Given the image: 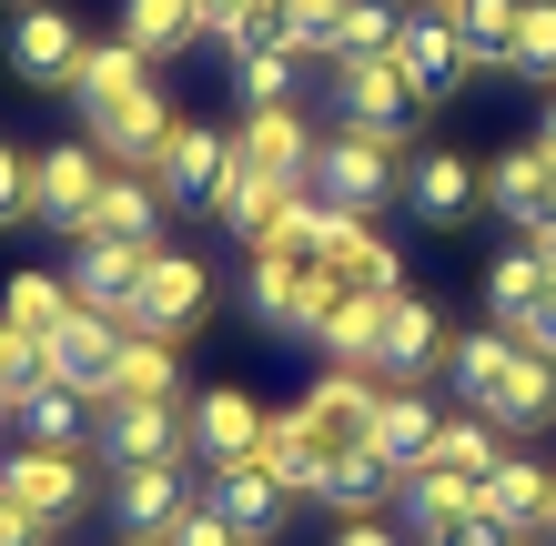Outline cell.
Listing matches in <instances>:
<instances>
[{
    "label": "cell",
    "mask_w": 556,
    "mask_h": 546,
    "mask_svg": "<svg viewBox=\"0 0 556 546\" xmlns=\"http://www.w3.org/2000/svg\"><path fill=\"white\" fill-rule=\"evenodd\" d=\"M293 192H304V182H274V173H243V163H233V173H223V192H213L203 213H213L223 233H233V243L253 253V243H274V223H283V203H293Z\"/></svg>",
    "instance_id": "obj_23"
},
{
    "label": "cell",
    "mask_w": 556,
    "mask_h": 546,
    "mask_svg": "<svg viewBox=\"0 0 556 546\" xmlns=\"http://www.w3.org/2000/svg\"><path fill=\"white\" fill-rule=\"evenodd\" d=\"M334 112L354 122V132H384V142H415V122H425V102H415V81L395 72V51H365V61H334Z\"/></svg>",
    "instance_id": "obj_4"
},
{
    "label": "cell",
    "mask_w": 556,
    "mask_h": 546,
    "mask_svg": "<svg viewBox=\"0 0 556 546\" xmlns=\"http://www.w3.org/2000/svg\"><path fill=\"white\" fill-rule=\"evenodd\" d=\"M91 445H102L112 466H162V456H192V426L182 405H91Z\"/></svg>",
    "instance_id": "obj_13"
},
{
    "label": "cell",
    "mask_w": 556,
    "mask_h": 546,
    "mask_svg": "<svg viewBox=\"0 0 556 546\" xmlns=\"http://www.w3.org/2000/svg\"><path fill=\"white\" fill-rule=\"evenodd\" d=\"M274 475V486L293 496V506H324V435L304 426V405H283V415H264V456H253Z\"/></svg>",
    "instance_id": "obj_22"
},
{
    "label": "cell",
    "mask_w": 556,
    "mask_h": 546,
    "mask_svg": "<svg viewBox=\"0 0 556 546\" xmlns=\"http://www.w3.org/2000/svg\"><path fill=\"white\" fill-rule=\"evenodd\" d=\"M72 283H61V274H11V294H0V325H11V334H30V344H41V355H51V344H61V325H72Z\"/></svg>",
    "instance_id": "obj_35"
},
{
    "label": "cell",
    "mask_w": 556,
    "mask_h": 546,
    "mask_svg": "<svg viewBox=\"0 0 556 546\" xmlns=\"http://www.w3.org/2000/svg\"><path fill=\"white\" fill-rule=\"evenodd\" d=\"M0 546H51V526H30L11 496H0Z\"/></svg>",
    "instance_id": "obj_49"
},
{
    "label": "cell",
    "mask_w": 556,
    "mask_h": 546,
    "mask_svg": "<svg viewBox=\"0 0 556 546\" xmlns=\"http://www.w3.org/2000/svg\"><path fill=\"white\" fill-rule=\"evenodd\" d=\"M182 506H192L182 456H162V466H112V517H122V536H162Z\"/></svg>",
    "instance_id": "obj_18"
},
{
    "label": "cell",
    "mask_w": 556,
    "mask_h": 546,
    "mask_svg": "<svg viewBox=\"0 0 556 546\" xmlns=\"http://www.w3.org/2000/svg\"><path fill=\"white\" fill-rule=\"evenodd\" d=\"M415 546H516V526H496L485 506H466V517H445L435 536H415Z\"/></svg>",
    "instance_id": "obj_45"
},
{
    "label": "cell",
    "mask_w": 556,
    "mask_h": 546,
    "mask_svg": "<svg viewBox=\"0 0 556 546\" xmlns=\"http://www.w3.org/2000/svg\"><path fill=\"white\" fill-rule=\"evenodd\" d=\"M304 81H314V61L293 51V41L233 61V102H243V112H293V102H304Z\"/></svg>",
    "instance_id": "obj_31"
},
{
    "label": "cell",
    "mask_w": 556,
    "mask_h": 546,
    "mask_svg": "<svg viewBox=\"0 0 556 546\" xmlns=\"http://www.w3.org/2000/svg\"><path fill=\"white\" fill-rule=\"evenodd\" d=\"M466 506H476V475H466V466H445V456H435V466H415L405 486H395V517H405L415 536H435L445 517H466Z\"/></svg>",
    "instance_id": "obj_36"
},
{
    "label": "cell",
    "mask_w": 556,
    "mask_h": 546,
    "mask_svg": "<svg viewBox=\"0 0 556 546\" xmlns=\"http://www.w3.org/2000/svg\"><path fill=\"white\" fill-rule=\"evenodd\" d=\"M112 395H122V405H182V355H173L162 334H122ZM112 395H102V405H112Z\"/></svg>",
    "instance_id": "obj_33"
},
{
    "label": "cell",
    "mask_w": 556,
    "mask_h": 546,
    "mask_svg": "<svg viewBox=\"0 0 556 546\" xmlns=\"http://www.w3.org/2000/svg\"><path fill=\"white\" fill-rule=\"evenodd\" d=\"M334 546H405V536H395V526H384V517H354V526H344Z\"/></svg>",
    "instance_id": "obj_51"
},
{
    "label": "cell",
    "mask_w": 556,
    "mask_h": 546,
    "mask_svg": "<svg viewBox=\"0 0 556 546\" xmlns=\"http://www.w3.org/2000/svg\"><path fill=\"white\" fill-rule=\"evenodd\" d=\"M162 182L152 173H112V192H102V213H91V233H112V243H142V253H162Z\"/></svg>",
    "instance_id": "obj_34"
},
{
    "label": "cell",
    "mask_w": 556,
    "mask_h": 546,
    "mask_svg": "<svg viewBox=\"0 0 556 546\" xmlns=\"http://www.w3.org/2000/svg\"><path fill=\"white\" fill-rule=\"evenodd\" d=\"M142 91H152V61H142L132 41H122V30H112V41H91V61H81L72 112H91V122H102V112H122V102H142Z\"/></svg>",
    "instance_id": "obj_26"
},
{
    "label": "cell",
    "mask_w": 556,
    "mask_h": 546,
    "mask_svg": "<svg viewBox=\"0 0 556 546\" xmlns=\"http://www.w3.org/2000/svg\"><path fill=\"white\" fill-rule=\"evenodd\" d=\"M435 11L455 21V41L476 51V72H485V61H506V30H516V0H435Z\"/></svg>",
    "instance_id": "obj_42"
},
{
    "label": "cell",
    "mask_w": 556,
    "mask_h": 546,
    "mask_svg": "<svg viewBox=\"0 0 556 546\" xmlns=\"http://www.w3.org/2000/svg\"><path fill=\"white\" fill-rule=\"evenodd\" d=\"M395 30H405V11L395 0H344V30H334V61H365V51H395ZM324 61V72H334Z\"/></svg>",
    "instance_id": "obj_43"
},
{
    "label": "cell",
    "mask_w": 556,
    "mask_h": 546,
    "mask_svg": "<svg viewBox=\"0 0 556 546\" xmlns=\"http://www.w3.org/2000/svg\"><path fill=\"white\" fill-rule=\"evenodd\" d=\"M384 304L395 294H344L334 314L314 325V355L324 365H344V374H375V344H384Z\"/></svg>",
    "instance_id": "obj_29"
},
{
    "label": "cell",
    "mask_w": 556,
    "mask_h": 546,
    "mask_svg": "<svg viewBox=\"0 0 556 546\" xmlns=\"http://www.w3.org/2000/svg\"><path fill=\"white\" fill-rule=\"evenodd\" d=\"M506 365H516V334L506 325H466V334H455V355H445V374H455V395H466V405L496 395Z\"/></svg>",
    "instance_id": "obj_38"
},
{
    "label": "cell",
    "mask_w": 556,
    "mask_h": 546,
    "mask_svg": "<svg viewBox=\"0 0 556 546\" xmlns=\"http://www.w3.org/2000/svg\"><path fill=\"white\" fill-rule=\"evenodd\" d=\"M203 506H213V517L233 526L243 546H274V536H283V517H293V496L274 486L264 466H203Z\"/></svg>",
    "instance_id": "obj_15"
},
{
    "label": "cell",
    "mask_w": 556,
    "mask_h": 546,
    "mask_svg": "<svg viewBox=\"0 0 556 546\" xmlns=\"http://www.w3.org/2000/svg\"><path fill=\"white\" fill-rule=\"evenodd\" d=\"M546 283H556V274L536 264L527 243H516V253H496V264H485V314H496V325L516 334V325H527V314L546 304Z\"/></svg>",
    "instance_id": "obj_37"
},
{
    "label": "cell",
    "mask_w": 556,
    "mask_h": 546,
    "mask_svg": "<svg viewBox=\"0 0 556 546\" xmlns=\"http://www.w3.org/2000/svg\"><path fill=\"white\" fill-rule=\"evenodd\" d=\"M142 274H152V253H142V243H112V233H81V243H72V264H61L72 304H81V314H112V325H132Z\"/></svg>",
    "instance_id": "obj_8"
},
{
    "label": "cell",
    "mask_w": 556,
    "mask_h": 546,
    "mask_svg": "<svg viewBox=\"0 0 556 546\" xmlns=\"http://www.w3.org/2000/svg\"><path fill=\"white\" fill-rule=\"evenodd\" d=\"M546 536H556V496H546Z\"/></svg>",
    "instance_id": "obj_54"
},
{
    "label": "cell",
    "mask_w": 556,
    "mask_h": 546,
    "mask_svg": "<svg viewBox=\"0 0 556 546\" xmlns=\"http://www.w3.org/2000/svg\"><path fill=\"white\" fill-rule=\"evenodd\" d=\"M243 11H253V0H192V21H203V30H213V41H223V30H233Z\"/></svg>",
    "instance_id": "obj_50"
},
{
    "label": "cell",
    "mask_w": 556,
    "mask_h": 546,
    "mask_svg": "<svg viewBox=\"0 0 556 546\" xmlns=\"http://www.w3.org/2000/svg\"><path fill=\"white\" fill-rule=\"evenodd\" d=\"M11 435L21 445H51V456H81V445H91V405L72 395V384H41V395L11 405Z\"/></svg>",
    "instance_id": "obj_32"
},
{
    "label": "cell",
    "mask_w": 556,
    "mask_h": 546,
    "mask_svg": "<svg viewBox=\"0 0 556 546\" xmlns=\"http://www.w3.org/2000/svg\"><path fill=\"white\" fill-rule=\"evenodd\" d=\"M435 456H445V466H466L476 486H485V475H496V466L516 456V445H506V426H485V415L466 405V415H445V435H435Z\"/></svg>",
    "instance_id": "obj_41"
},
{
    "label": "cell",
    "mask_w": 556,
    "mask_h": 546,
    "mask_svg": "<svg viewBox=\"0 0 556 546\" xmlns=\"http://www.w3.org/2000/svg\"><path fill=\"white\" fill-rule=\"evenodd\" d=\"M102 192H112V152H102V142H51V152H30V213H41L61 243L91 233Z\"/></svg>",
    "instance_id": "obj_3"
},
{
    "label": "cell",
    "mask_w": 556,
    "mask_h": 546,
    "mask_svg": "<svg viewBox=\"0 0 556 546\" xmlns=\"http://www.w3.org/2000/svg\"><path fill=\"white\" fill-rule=\"evenodd\" d=\"M81 61H91V30L61 11V0H21V21H11V72H21L30 91H72Z\"/></svg>",
    "instance_id": "obj_6"
},
{
    "label": "cell",
    "mask_w": 556,
    "mask_h": 546,
    "mask_svg": "<svg viewBox=\"0 0 556 546\" xmlns=\"http://www.w3.org/2000/svg\"><path fill=\"white\" fill-rule=\"evenodd\" d=\"M375 405H384V384L375 374H344V365H324L304 384V426L324 435V456H334V445H365L375 435Z\"/></svg>",
    "instance_id": "obj_17"
},
{
    "label": "cell",
    "mask_w": 556,
    "mask_h": 546,
    "mask_svg": "<svg viewBox=\"0 0 556 546\" xmlns=\"http://www.w3.org/2000/svg\"><path fill=\"white\" fill-rule=\"evenodd\" d=\"M445 355H455V325H445V314L425 304V294H395V304H384V344H375V384H425V374H435Z\"/></svg>",
    "instance_id": "obj_12"
},
{
    "label": "cell",
    "mask_w": 556,
    "mask_h": 546,
    "mask_svg": "<svg viewBox=\"0 0 556 546\" xmlns=\"http://www.w3.org/2000/svg\"><path fill=\"white\" fill-rule=\"evenodd\" d=\"M395 72L415 81V102L435 112V102H455V91H466L476 51L455 41V21H445V11H405V30H395Z\"/></svg>",
    "instance_id": "obj_10"
},
{
    "label": "cell",
    "mask_w": 556,
    "mask_h": 546,
    "mask_svg": "<svg viewBox=\"0 0 556 546\" xmlns=\"http://www.w3.org/2000/svg\"><path fill=\"white\" fill-rule=\"evenodd\" d=\"M476 415H485V426H506V435L556 426V355H527V344H516V365L496 374V395H485Z\"/></svg>",
    "instance_id": "obj_24"
},
{
    "label": "cell",
    "mask_w": 556,
    "mask_h": 546,
    "mask_svg": "<svg viewBox=\"0 0 556 546\" xmlns=\"http://www.w3.org/2000/svg\"><path fill=\"white\" fill-rule=\"evenodd\" d=\"M354 294L344 274H324L314 253H283V243H253V264H243V304H253V325H274V334H304Z\"/></svg>",
    "instance_id": "obj_1"
},
{
    "label": "cell",
    "mask_w": 556,
    "mask_h": 546,
    "mask_svg": "<svg viewBox=\"0 0 556 546\" xmlns=\"http://www.w3.org/2000/svg\"><path fill=\"white\" fill-rule=\"evenodd\" d=\"M314 152H324V132L304 122V102H293V112H243V122H233V163H243V173H274V182H304V192H314Z\"/></svg>",
    "instance_id": "obj_14"
},
{
    "label": "cell",
    "mask_w": 556,
    "mask_h": 546,
    "mask_svg": "<svg viewBox=\"0 0 556 546\" xmlns=\"http://www.w3.org/2000/svg\"><path fill=\"white\" fill-rule=\"evenodd\" d=\"M405 163H415L405 142L334 122V132H324V152H314V192H324L334 213H384V203H405Z\"/></svg>",
    "instance_id": "obj_2"
},
{
    "label": "cell",
    "mask_w": 556,
    "mask_h": 546,
    "mask_svg": "<svg viewBox=\"0 0 556 546\" xmlns=\"http://www.w3.org/2000/svg\"><path fill=\"white\" fill-rule=\"evenodd\" d=\"M516 546H536V536H516Z\"/></svg>",
    "instance_id": "obj_57"
},
{
    "label": "cell",
    "mask_w": 556,
    "mask_h": 546,
    "mask_svg": "<svg viewBox=\"0 0 556 546\" xmlns=\"http://www.w3.org/2000/svg\"><path fill=\"white\" fill-rule=\"evenodd\" d=\"M203 314H213V264H203V253H173V243H162L152 274H142V304H132V325H122V334L182 344V334H203Z\"/></svg>",
    "instance_id": "obj_5"
},
{
    "label": "cell",
    "mask_w": 556,
    "mask_h": 546,
    "mask_svg": "<svg viewBox=\"0 0 556 546\" xmlns=\"http://www.w3.org/2000/svg\"><path fill=\"white\" fill-rule=\"evenodd\" d=\"M91 142L112 152V173H152L162 142H173V102H162V91H142V102H122V112L91 122Z\"/></svg>",
    "instance_id": "obj_27"
},
{
    "label": "cell",
    "mask_w": 556,
    "mask_h": 546,
    "mask_svg": "<svg viewBox=\"0 0 556 546\" xmlns=\"http://www.w3.org/2000/svg\"><path fill=\"white\" fill-rule=\"evenodd\" d=\"M182 426H192V456H203V466H253V456H264V405H253L243 384L182 395Z\"/></svg>",
    "instance_id": "obj_11"
},
{
    "label": "cell",
    "mask_w": 556,
    "mask_h": 546,
    "mask_svg": "<svg viewBox=\"0 0 556 546\" xmlns=\"http://www.w3.org/2000/svg\"><path fill=\"white\" fill-rule=\"evenodd\" d=\"M395 486H405V475L384 466L375 445H334V456H324V506H334V517H384Z\"/></svg>",
    "instance_id": "obj_28"
},
{
    "label": "cell",
    "mask_w": 556,
    "mask_h": 546,
    "mask_svg": "<svg viewBox=\"0 0 556 546\" xmlns=\"http://www.w3.org/2000/svg\"><path fill=\"white\" fill-rule=\"evenodd\" d=\"M546 496H556V475H546L536 456H506V466L476 486V506H485L496 526H516V536H546Z\"/></svg>",
    "instance_id": "obj_30"
},
{
    "label": "cell",
    "mask_w": 556,
    "mask_h": 546,
    "mask_svg": "<svg viewBox=\"0 0 556 546\" xmlns=\"http://www.w3.org/2000/svg\"><path fill=\"white\" fill-rule=\"evenodd\" d=\"M11 223H41V213H30V152L0 142V233H11Z\"/></svg>",
    "instance_id": "obj_46"
},
{
    "label": "cell",
    "mask_w": 556,
    "mask_h": 546,
    "mask_svg": "<svg viewBox=\"0 0 556 546\" xmlns=\"http://www.w3.org/2000/svg\"><path fill=\"white\" fill-rule=\"evenodd\" d=\"M112 365H122V325H112V314H72L61 344H51V384H72L81 405H102L112 395Z\"/></svg>",
    "instance_id": "obj_21"
},
{
    "label": "cell",
    "mask_w": 556,
    "mask_h": 546,
    "mask_svg": "<svg viewBox=\"0 0 556 546\" xmlns=\"http://www.w3.org/2000/svg\"><path fill=\"white\" fill-rule=\"evenodd\" d=\"M324 274H344L354 294H405V253L384 243L365 213H344V223H334V243H324Z\"/></svg>",
    "instance_id": "obj_25"
},
{
    "label": "cell",
    "mask_w": 556,
    "mask_h": 546,
    "mask_svg": "<svg viewBox=\"0 0 556 546\" xmlns=\"http://www.w3.org/2000/svg\"><path fill=\"white\" fill-rule=\"evenodd\" d=\"M485 203H496L516 233H536V223L556 213V152L546 142H516V152H496L485 163Z\"/></svg>",
    "instance_id": "obj_19"
},
{
    "label": "cell",
    "mask_w": 556,
    "mask_h": 546,
    "mask_svg": "<svg viewBox=\"0 0 556 546\" xmlns=\"http://www.w3.org/2000/svg\"><path fill=\"white\" fill-rule=\"evenodd\" d=\"M405 11H435V0H405Z\"/></svg>",
    "instance_id": "obj_55"
},
{
    "label": "cell",
    "mask_w": 556,
    "mask_h": 546,
    "mask_svg": "<svg viewBox=\"0 0 556 546\" xmlns=\"http://www.w3.org/2000/svg\"><path fill=\"white\" fill-rule=\"evenodd\" d=\"M122 41L142 61H173L182 41H203V21H192V0H122Z\"/></svg>",
    "instance_id": "obj_39"
},
{
    "label": "cell",
    "mask_w": 556,
    "mask_h": 546,
    "mask_svg": "<svg viewBox=\"0 0 556 546\" xmlns=\"http://www.w3.org/2000/svg\"><path fill=\"white\" fill-rule=\"evenodd\" d=\"M132 546H162V536H132Z\"/></svg>",
    "instance_id": "obj_56"
},
{
    "label": "cell",
    "mask_w": 556,
    "mask_h": 546,
    "mask_svg": "<svg viewBox=\"0 0 556 546\" xmlns=\"http://www.w3.org/2000/svg\"><path fill=\"white\" fill-rule=\"evenodd\" d=\"M435 435H445V415L425 405V384H384V405H375V456L395 466V475H415V466H435Z\"/></svg>",
    "instance_id": "obj_20"
},
{
    "label": "cell",
    "mask_w": 556,
    "mask_h": 546,
    "mask_svg": "<svg viewBox=\"0 0 556 546\" xmlns=\"http://www.w3.org/2000/svg\"><path fill=\"white\" fill-rule=\"evenodd\" d=\"M223 173H233V132H223V122H173V142H162V163H152L162 203H213Z\"/></svg>",
    "instance_id": "obj_16"
},
{
    "label": "cell",
    "mask_w": 556,
    "mask_h": 546,
    "mask_svg": "<svg viewBox=\"0 0 556 546\" xmlns=\"http://www.w3.org/2000/svg\"><path fill=\"white\" fill-rule=\"evenodd\" d=\"M162 546H243V536H233V526H223V517H213V506H203V496H192V506H182V517H173V526H162Z\"/></svg>",
    "instance_id": "obj_47"
},
{
    "label": "cell",
    "mask_w": 556,
    "mask_h": 546,
    "mask_svg": "<svg viewBox=\"0 0 556 546\" xmlns=\"http://www.w3.org/2000/svg\"><path fill=\"white\" fill-rule=\"evenodd\" d=\"M0 496H11L30 526H72L81 506H91V475H81V456H51V445H11V456H0Z\"/></svg>",
    "instance_id": "obj_7"
},
{
    "label": "cell",
    "mask_w": 556,
    "mask_h": 546,
    "mask_svg": "<svg viewBox=\"0 0 556 546\" xmlns=\"http://www.w3.org/2000/svg\"><path fill=\"white\" fill-rule=\"evenodd\" d=\"M506 72L556 91V0H516V30H506Z\"/></svg>",
    "instance_id": "obj_40"
},
{
    "label": "cell",
    "mask_w": 556,
    "mask_h": 546,
    "mask_svg": "<svg viewBox=\"0 0 556 546\" xmlns=\"http://www.w3.org/2000/svg\"><path fill=\"white\" fill-rule=\"evenodd\" d=\"M334 30H344V0H293V30H283V41L304 51V61H334Z\"/></svg>",
    "instance_id": "obj_44"
},
{
    "label": "cell",
    "mask_w": 556,
    "mask_h": 546,
    "mask_svg": "<svg viewBox=\"0 0 556 546\" xmlns=\"http://www.w3.org/2000/svg\"><path fill=\"white\" fill-rule=\"evenodd\" d=\"M516 344H527V355H556V283H546V304L527 314V325H516Z\"/></svg>",
    "instance_id": "obj_48"
},
{
    "label": "cell",
    "mask_w": 556,
    "mask_h": 546,
    "mask_svg": "<svg viewBox=\"0 0 556 546\" xmlns=\"http://www.w3.org/2000/svg\"><path fill=\"white\" fill-rule=\"evenodd\" d=\"M476 203H485V173L466 163V152H415V163H405V213L425 223V233H466V223H476Z\"/></svg>",
    "instance_id": "obj_9"
},
{
    "label": "cell",
    "mask_w": 556,
    "mask_h": 546,
    "mask_svg": "<svg viewBox=\"0 0 556 546\" xmlns=\"http://www.w3.org/2000/svg\"><path fill=\"white\" fill-rule=\"evenodd\" d=\"M527 253H536V264L556 274V213H546V223H536V233H527Z\"/></svg>",
    "instance_id": "obj_52"
},
{
    "label": "cell",
    "mask_w": 556,
    "mask_h": 546,
    "mask_svg": "<svg viewBox=\"0 0 556 546\" xmlns=\"http://www.w3.org/2000/svg\"><path fill=\"white\" fill-rule=\"evenodd\" d=\"M536 142L556 152V91H546V102H536Z\"/></svg>",
    "instance_id": "obj_53"
}]
</instances>
